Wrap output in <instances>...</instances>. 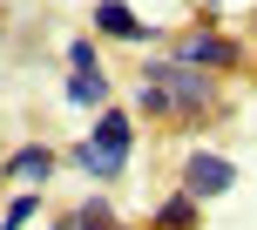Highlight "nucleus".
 I'll use <instances>...</instances> for the list:
<instances>
[{
	"instance_id": "f257e3e1",
	"label": "nucleus",
	"mask_w": 257,
	"mask_h": 230,
	"mask_svg": "<svg viewBox=\"0 0 257 230\" xmlns=\"http://www.w3.org/2000/svg\"><path fill=\"white\" fill-rule=\"evenodd\" d=\"M149 81L169 95V115H210V102H217V75L190 61H149Z\"/></svg>"
},
{
	"instance_id": "f03ea898",
	"label": "nucleus",
	"mask_w": 257,
	"mask_h": 230,
	"mask_svg": "<svg viewBox=\"0 0 257 230\" xmlns=\"http://www.w3.org/2000/svg\"><path fill=\"white\" fill-rule=\"evenodd\" d=\"M169 61H190V68H210V75H230V68H244V48H237L230 34H217V27H196V34L176 41Z\"/></svg>"
},
{
	"instance_id": "7ed1b4c3",
	"label": "nucleus",
	"mask_w": 257,
	"mask_h": 230,
	"mask_svg": "<svg viewBox=\"0 0 257 230\" xmlns=\"http://www.w3.org/2000/svg\"><path fill=\"white\" fill-rule=\"evenodd\" d=\"M230 183H237V163H230V156H217V149H190V156H183V190H190L196 203L230 196Z\"/></svg>"
},
{
	"instance_id": "20e7f679",
	"label": "nucleus",
	"mask_w": 257,
	"mask_h": 230,
	"mask_svg": "<svg viewBox=\"0 0 257 230\" xmlns=\"http://www.w3.org/2000/svg\"><path fill=\"white\" fill-rule=\"evenodd\" d=\"M88 142L108 156V163H122L128 169V149H136V122H128V108H95V129H88Z\"/></svg>"
},
{
	"instance_id": "39448f33",
	"label": "nucleus",
	"mask_w": 257,
	"mask_h": 230,
	"mask_svg": "<svg viewBox=\"0 0 257 230\" xmlns=\"http://www.w3.org/2000/svg\"><path fill=\"white\" fill-rule=\"evenodd\" d=\"M54 169H61V149H48V142H21L7 156V183H21V190H41Z\"/></svg>"
},
{
	"instance_id": "423d86ee",
	"label": "nucleus",
	"mask_w": 257,
	"mask_h": 230,
	"mask_svg": "<svg viewBox=\"0 0 257 230\" xmlns=\"http://www.w3.org/2000/svg\"><path fill=\"white\" fill-rule=\"evenodd\" d=\"M95 34H108V41H156V27L136 21L122 0H102V7H95Z\"/></svg>"
},
{
	"instance_id": "0eeeda50",
	"label": "nucleus",
	"mask_w": 257,
	"mask_h": 230,
	"mask_svg": "<svg viewBox=\"0 0 257 230\" xmlns=\"http://www.w3.org/2000/svg\"><path fill=\"white\" fill-rule=\"evenodd\" d=\"M68 108H108V75L102 68H68Z\"/></svg>"
},
{
	"instance_id": "6e6552de",
	"label": "nucleus",
	"mask_w": 257,
	"mask_h": 230,
	"mask_svg": "<svg viewBox=\"0 0 257 230\" xmlns=\"http://www.w3.org/2000/svg\"><path fill=\"white\" fill-rule=\"evenodd\" d=\"M61 163H75V169H81V176H95V183H115V176H122V163H108V156H102V149H95V142H88V136H81V142H75V149H61Z\"/></svg>"
},
{
	"instance_id": "1a4fd4ad",
	"label": "nucleus",
	"mask_w": 257,
	"mask_h": 230,
	"mask_svg": "<svg viewBox=\"0 0 257 230\" xmlns=\"http://www.w3.org/2000/svg\"><path fill=\"white\" fill-rule=\"evenodd\" d=\"M196 217H203V210H196L190 190H169L163 203H156V230H196Z\"/></svg>"
},
{
	"instance_id": "9d476101",
	"label": "nucleus",
	"mask_w": 257,
	"mask_h": 230,
	"mask_svg": "<svg viewBox=\"0 0 257 230\" xmlns=\"http://www.w3.org/2000/svg\"><path fill=\"white\" fill-rule=\"evenodd\" d=\"M61 230H115V203H108V196H88V203H81Z\"/></svg>"
},
{
	"instance_id": "9b49d317",
	"label": "nucleus",
	"mask_w": 257,
	"mask_h": 230,
	"mask_svg": "<svg viewBox=\"0 0 257 230\" xmlns=\"http://www.w3.org/2000/svg\"><path fill=\"white\" fill-rule=\"evenodd\" d=\"M41 217V190H14V203L0 210V230H27Z\"/></svg>"
},
{
	"instance_id": "f8f14e48",
	"label": "nucleus",
	"mask_w": 257,
	"mask_h": 230,
	"mask_svg": "<svg viewBox=\"0 0 257 230\" xmlns=\"http://www.w3.org/2000/svg\"><path fill=\"white\" fill-rule=\"evenodd\" d=\"M68 68H102V54H95V41H68Z\"/></svg>"
},
{
	"instance_id": "ddd939ff",
	"label": "nucleus",
	"mask_w": 257,
	"mask_h": 230,
	"mask_svg": "<svg viewBox=\"0 0 257 230\" xmlns=\"http://www.w3.org/2000/svg\"><path fill=\"white\" fill-rule=\"evenodd\" d=\"M142 115H156V122H163V115H169V95L163 88H156V81H149V88H142V102H136Z\"/></svg>"
},
{
	"instance_id": "4468645a",
	"label": "nucleus",
	"mask_w": 257,
	"mask_h": 230,
	"mask_svg": "<svg viewBox=\"0 0 257 230\" xmlns=\"http://www.w3.org/2000/svg\"><path fill=\"white\" fill-rule=\"evenodd\" d=\"M115 230H122V223H115Z\"/></svg>"
}]
</instances>
